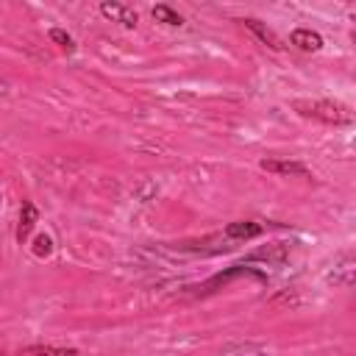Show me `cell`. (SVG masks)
Wrapping results in <instances>:
<instances>
[{
  "label": "cell",
  "mask_w": 356,
  "mask_h": 356,
  "mask_svg": "<svg viewBox=\"0 0 356 356\" xmlns=\"http://www.w3.org/2000/svg\"><path fill=\"white\" fill-rule=\"evenodd\" d=\"M292 108L298 114L320 120L325 125H350L353 122V111L345 103H337V100H295Z\"/></svg>",
  "instance_id": "cell-1"
},
{
  "label": "cell",
  "mask_w": 356,
  "mask_h": 356,
  "mask_svg": "<svg viewBox=\"0 0 356 356\" xmlns=\"http://www.w3.org/2000/svg\"><path fill=\"white\" fill-rule=\"evenodd\" d=\"M100 14L111 22H120L125 28H134L139 22V14L131 8V6H122V3H100Z\"/></svg>",
  "instance_id": "cell-2"
},
{
  "label": "cell",
  "mask_w": 356,
  "mask_h": 356,
  "mask_svg": "<svg viewBox=\"0 0 356 356\" xmlns=\"http://www.w3.org/2000/svg\"><path fill=\"white\" fill-rule=\"evenodd\" d=\"M261 231H264V228H261L259 222H253V220H236V222H228L222 234H225L231 242H248V239L259 236Z\"/></svg>",
  "instance_id": "cell-3"
},
{
  "label": "cell",
  "mask_w": 356,
  "mask_h": 356,
  "mask_svg": "<svg viewBox=\"0 0 356 356\" xmlns=\"http://www.w3.org/2000/svg\"><path fill=\"white\" fill-rule=\"evenodd\" d=\"M328 284L334 286H350L353 284V256L345 253L339 261H334V270L328 273Z\"/></svg>",
  "instance_id": "cell-4"
},
{
  "label": "cell",
  "mask_w": 356,
  "mask_h": 356,
  "mask_svg": "<svg viewBox=\"0 0 356 356\" xmlns=\"http://www.w3.org/2000/svg\"><path fill=\"white\" fill-rule=\"evenodd\" d=\"M289 42H292L298 50H303V53H317V50L323 47V36H320L317 31H309V28H298V31H292Z\"/></svg>",
  "instance_id": "cell-5"
},
{
  "label": "cell",
  "mask_w": 356,
  "mask_h": 356,
  "mask_svg": "<svg viewBox=\"0 0 356 356\" xmlns=\"http://www.w3.org/2000/svg\"><path fill=\"white\" fill-rule=\"evenodd\" d=\"M261 170L267 172H275V175H306V164L300 161H289V159H264L261 161Z\"/></svg>",
  "instance_id": "cell-6"
},
{
  "label": "cell",
  "mask_w": 356,
  "mask_h": 356,
  "mask_svg": "<svg viewBox=\"0 0 356 356\" xmlns=\"http://www.w3.org/2000/svg\"><path fill=\"white\" fill-rule=\"evenodd\" d=\"M36 220H39L36 206H33L31 200H25V203H22V209H19V225H17V239H19V242H25V239L31 236V231H33Z\"/></svg>",
  "instance_id": "cell-7"
},
{
  "label": "cell",
  "mask_w": 356,
  "mask_h": 356,
  "mask_svg": "<svg viewBox=\"0 0 356 356\" xmlns=\"http://www.w3.org/2000/svg\"><path fill=\"white\" fill-rule=\"evenodd\" d=\"M222 356H273V353L256 342H228L222 348Z\"/></svg>",
  "instance_id": "cell-8"
},
{
  "label": "cell",
  "mask_w": 356,
  "mask_h": 356,
  "mask_svg": "<svg viewBox=\"0 0 356 356\" xmlns=\"http://www.w3.org/2000/svg\"><path fill=\"white\" fill-rule=\"evenodd\" d=\"M242 22H245V28H248V31H253V33L259 36V42H261V44H267V47H273V50H278V47H281L278 36H275L264 22H259V19H242Z\"/></svg>",
  "instance_id": "cell-9"
},
{
  "label": "cell",
  "mask_w": 356,
  "mask_h": 356,
  "mask_svg": "<svg viewBox=\"0 0 356 356\" xmlns=\"http://www.w3.org/2000/svg\"><path fill=\"white\" fill-rule=\"evenodd\" d=\"M25 353L28 356H78L75 348H64V345H28Z\"/></svg>",
  "instance_id": "cell-10"
},
{
  "label": "cell",
  "mask_w": 356,
  "mask_h": 356,
  "mask_svg": "<svg viewBox=\"0 0 356 356\" xmlns=\"http://www.w3.org/2000/svg\"><path fill=\"white\" fill-rule=\"evenodd\" d=\"M153 19H156V22H164V25H172V28L184 22V19H181V14H178V11H172L170 6H156V8H153Z\"/></svg>",
  "instance_id": "cell-11"
},
{
  "label": "cell",
  "mask_w": 356,
  "mask_h": 356,
  "mask_svg": "<svg viewBox=\"0 0 356 356\" xmlns=\"http://www.w3.org/2000/svg\"><path fill=\"white\" fill-rule=\"evenodd\" d=\"M50 253H53V239H50L47 234H39V236L33 239V256L44 259V256H50Z\"/></svg>",
  "instance_id": "cell-12"
},
{
  "label": "cell",
  "mask_w": 356,
  "mask_h": 356,
  "mask_svg": "<svg viewBox=\"0 0 356 356\" xmlns=\"http://www.w3.org/2000/svg\"><path fill=\"white\" fill-rule=\"evenodd\" d=\"M50 39H53L58 47H64V50H75V42H72V36H70L67 31H61V28H53V31H50Z\"/></svg>",
  "instance_id": "cell-13"
},
{
  "label": "cell",
  "mask_w": 356,
  "mask_h": 356,
  "mask_svg": "<svg viewBox=\"0 0 356 356\" xmlns=\"http://www.w3.org/2000/svg\"><path fill=\"white\" fill-rule=\"evenodd\" d=\"M6 92H8V86H6V81H0V97H3Z\"/></svg>",
  "instance_id": "cell-14"
}]
</instances>
